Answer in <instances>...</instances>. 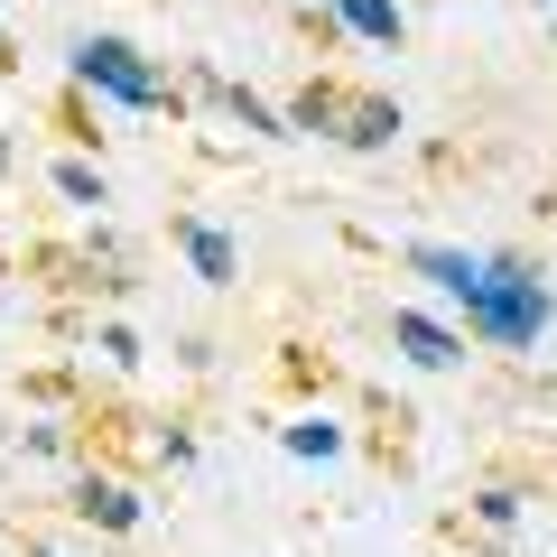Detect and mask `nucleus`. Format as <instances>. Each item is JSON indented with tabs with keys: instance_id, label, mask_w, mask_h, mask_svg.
Listing matches in <instances>:
<instances>
[{
	"instance_id": "nucleus-1",
	"label": "nucleus",
	"mask_w": 557,
	"mask_h": 557,
	"mask_svg": "<svg viewBox=\"0 0 557 557\" xmlns=\"http://www.w3.org/2000/svg\"><path fill=\"white\" fill-rule=\"evenodd\" d=\"M288 121H298V131H325L335 149H391V139H399V102L391 94H362V84H344V75L298 84Z\"/></svg>"
},
{
	"instance_id": "nucleus-2",
	"label": "nucleus",
	"mask_w": 557,
	"mask_h": 557,
	"mask_svg": "<svg viewBox=\"0 0 557 557\" xmlns=\"http://www.w3.org/2000/svg\"><path fill=\"white\" fill-rule=\"evenodd\" d=\"M465 317H474V335H493V344H539L548 288L530 278V260H483V278L465 288Z\"/></svg>"
},
{
	"instance_id": "nucleus-3",
	"label": "nucleus",
	"mask_w": 557,
	"mask_h": 557,
	"mask_svg": "<svg viewBox=\"0 0 557 557\" xmlns=\"http://www.w3.org/2000/svg\"><path fill=\"white\" fill-rule=\"evenodd\" d=\"M75 84H94V94H112V102H168V84H159V65H139V47H121V38H84L75 47Z\"/></svg>"
},
{
	"instance_id": "nucleus-4",
	"label": "nucleus",
	"mask_w": 557,
	"mask_h": 557,
	"mask_svg": "<svg viewBox=\"0 0 557 557\" xmlns=\"http://www.w3.org/2000/svg\"><path fill=\"white\" fill-rule=\"evenodd\" d=\"M75 511L94 520V530H139V493H131V483H112V474H84L75 483Z\"/></svg>"
},
{
	"instance_id": "nucleus-5",
	"label": "nucleus",
	"mask_w": 557,
	"mask_h": 557,
	"mask_svg": "<svg viewBox=\"0 0 557 557\" xmlns=\"http://www.w3.org/2000/svg\"><path fill=\"white\" fill-rule=\"evenodd\" d=\"M391 344H399V354L418 362V372H446V362L465 354V344L446 335V325H428V317H391Z\"/></svg>"
},
{
	"instance_id": "nucleus-6",
	"label": "nucleus",
	"mask_w": 557,
	"mask_h": 557,
	"mask_svg": "<svg viewBox=\"0 0 557 557\" xmlns=\"http://www.w3.org/2000/svg\"><path fill=\"white\" fill-rule=\"evenodd\" d=\"M177 242H186V260H196V278H214V288H233V242L214 233V223H177Z\"/></svg>"
},
{
	"instance_id": "nucleus-7",
	"label": "nucleus",
	"mask_w": 557,
	"mask_h": 557,
	"mask_svg": "<svg viewBox=\"0 0 557 557\" xmlns=\"http://www.w3.org/2000/svg\"><path fill=\"white\" fill-rule=\"evenodd\" d=\"M335 20L354 28V38H381V47H399V0H335Z\"/></svg>"
},
{
	"instance_id": "nucleus-8",
	"label": "nucleus",
	"mask_w": 557,
	"mask_h": 557,
	"mask_svg": "<svg viewBox=\"0 0 557 557\" xmlns=\"http://www.w3.org/2000/svg\"><path fill=\"white\" fill-rule=\"evenodd\" d=\"M418 270H428V278H437V288H446V298H465V288H474V278H483V260H465V251H437V242H418Z\"/></svg>"
},
{
	"instance_id": "nucleus-9",
	"label": "nucleus",
	"mask_w": 557,
	"mask_h": 557,
	"mask_svg": "<svg viewBox=\"0 0 557 557\" xmlns=\"http://www.w3.org/2000/svg\"><path fill=\"white\" fill-rule=\"evenodd\" d=\"M288 446H298V456H335V428H325V418H298V428H288Z\"/></svg>"
},
{
	"instance_id": "nucleus-10",
	"label": "nucleus",
	"mask_w": 557,
	"mask_h": 557,
	"mask_svg": "<svg viewBox=\"0 0 557 557\" xmlns=\"http://www.w3.org/2000/svg\"><path fill=\"white\" fill-rule=\"evenodd\" d=\"M57 186H65V196H75V205H102V177H94V168H75V159L57 168Z\"/></svg>"
},
{
	"instance_id": "nucleus-11",
	"label": "nucleus",
	"mask_w": 557,
	"mask_h": 557,
	"mask_svg": "<svg viewBox=\"0 0 557 557\" xmlns=\"http://www.w3.org/2000/svg\"><path fill=\"white\" fill-rule=\"evenodd\" d=\"M0 557H57V548H47V539H28V530H10V520H0Z\"/></svg>"
},
{
	"instance_id": "nucleus-12",
	"label": "nucleus",
	"mask_w": 557,
	"mask_h": 557,
	"mask_svg": "<svg viewBox=\"0 0 557 557\" xmlns=\"http://www.w3.org/2000/svg\"><path fill=\"white\" fill-rule=\"evenodd\" d=\"M0 75H20V57H10V38H0Z\"/></svg>"
},
{
	"instance_id": "nucleus-13",
	"label": "nucleus",
	"mask_w": 557,
	"mask_h": 557,
	"mask_svg": "<svg viewBox=\"0 0 557 557\" xmlns=\"http://www.w3.org/2000/svg\"><path fill=\"white\" fill-rule=\"evenodd\" d=\"M0 168H10V139H0Z\"/></svg>"
},
{
	"instance_id": "nucleus-14",
	"label": "nucleus",
	"mask_w": 557,
	"mask_h": 557,
	"mask_svg": "<svg viewBox=\"0 0 557 557\" xmlns=\"http://www.w3.org/2000/svg\"><path fill=\"white\" fill-rule=\"evenodd\" d=\"M325 10H335V0H325Z\"/></svg>"
}]
</instances>
